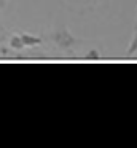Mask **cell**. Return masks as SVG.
Returning <instances> with one entry per match:
<instances>
[{
  "label": "cell",
  "instance_id": "1",
  "mask_svg": "<svg viewBox=\"0 0 137 148\" xmlns=\"http://www.w3.org/2000/svg\"><path fill=\"white\" fill-rule=\"evenodd\" d=\"M51 42L59 49H70L75 45H78V40L69 32V29L65 26H59L53 30V34H51Z\"/></svg>",
  "mask_w": 137,
  "mask_h": 148
},
{
  "label": "cell",
  "instance_id": "2",
  "mask_svg": "<svg viewBox=\"0 0 137 148\" xmlns=\"http://www.w3.org/2000/svg\"><path fill=\"white\" fill-rule=\"evenodd\" d=\"M21 35V40H22V45L24 46H38V45H41V37H37V35H30V34H25V32H22V34H19Z\"/></svg>",
  "mask_w": 137,
  "mask_h": 148
},
{
  "label": "cell",
  "instance_id": "3",
  "mask_svg": "<svg viewBox=\"0 0 137 148\" xmlns=\"http://www.w3.org/2000/svg\"><path fill=\"white\" fill-rule=\"evenodd\" d=\"M8 46L13 49H16V51H21L22 48H24V45H22V40H21V35H11L10 37V42H8Z\"/></svg>",
  "mask_w": 137,
  "mask_h": 148
},
{
  "label": "cell",
  "instance_id": "4",
  "mask_svg": "<svg viewBox=\"0 0 137 148\" xmlns=\"http://www.w3.org/2000/svg\"><path fill=\"white\" fill-rule=\"evenodd\" d=\"M137 53V29L134 30V35H132V40H131L129 46H127V51H126V58H131Z\"/></svg>",
  "mask_w": 137,
  "mask_h": 148
},
{
  "label": "cell",
  "instance_id": "5",
  "mask_svg": "<svg viewBox=\"0 0 137 148\" xmlns=\"http://www.w3.org/2000/svg\"><path fill=\"white\" fill-rule=\"evenodd\" d=\"M99 59H101V53H99L96 48L89 49V51L86 53V56H85V61H99Z\"/></svg>",
  "mask_w": 137,
  "mask_h": 148
},
{
  "label": "cell",
  "instance_id": "6",
  "mask_svg": "<svg viewBox=\"0 0 137 148\" xmlns=\"http://www.w3.org/2000/svg\"><path fill=\"white\" fill-rule=\"evenodd\" d=\"M0 54H2V56H3V58H5V56H6V54H8V49H6V48H5V46H2V45H0Z\"/></svg>",
  "mask_w": 137,
  "mask_h": 148
},
{
  "label": "cell",
  "instance_id": "7",
  "mask_svg": "<svg viewBox=\"0 0 137 148\" xmlns=\"http://www.w3.org/2000/svg\"><path fill=\"white\" fill-rule=\"evenodd\" d=\"M6 3H8V0H0V10H2V8H5Z\"/></svg>",
  "mask_w": 137,
  "mask_h": 148
},
{
  "label": "cell",
  "instance_id": "8",
  "mask_svg": "<svg viewBox=\"0 0 137 148\" xmlns=\"http://www.w3.org/2000/svg\"><path fill=\"white\" fill-rule=\"evenodd\" d=\"M73 2H78V3H91L92 0H73Z\"/></svg>",
  "mask_w": 137,
  "mask_h": 148
},
{
  "label": "cell",
  "instance_id": "9",
  "mask_svg": "<svg viewBox=\"0 0 137 148\" xmlns=\"http://www.w3.org/2000/svg\"><path fill=\"white\" fill-rule=\"evenodd\" d=\"M2 40H3V37H0V42H2Z\"/></svg>",
  "mask_w": 137,
  "mask_h": 148
},
{
  "label": "cell",
  "instance_id": "10",
  "mask_svg": "<svg viewBox=\"0 0 137 148\" xmlns=\"http://www.w3.org/2000/svg\"><path fill=\"white\" fill-rule=\"evenodd\" d=\"M2 58H3V56H2V54H0V59H2Z\"/></svg>",
  "mask_w": 137,
  "mask_h": 148
}]
</instances>
